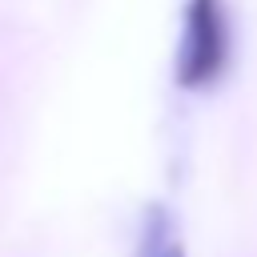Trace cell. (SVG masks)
Instances as JSON below:
<instances>
[{
  "mask_svg": "<svg viewBox=\"0 0 257 257\" xmlns=\"http://www.w3.org/2000/svg\"><path fill=\"white\" fill-rule=\"evenodd\" d=\"M137 257H185V245H181V233L173 225V217L165 209H149L145 217V229H141V249Z\"/></svg>",
  "mask_w": 257,
  "mask_h": 257,
  "instance_id": "obj_2",
  "label": "cell"
},
{
  "mask_svg": "<svg viewBox=\"0 0 257 257\" xmlns=\"http://www.w3.org/2000/svg\"><path fill=\"white\" fill-rule=\"evenodd\" d=\"M229 64V12L221 0H189L177 52V76L185 88H209Z\"/></svg>",
  "mask_w": 257,
  "mask_h": 257,
  "instance_id": "obj_1",
  "label": "cell"
}]
</instances>
